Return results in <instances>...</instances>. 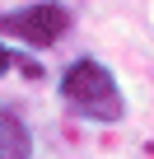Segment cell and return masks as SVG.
I'll list each match as a JSON object with an SVG mask.
<instances>
[{
  "label": "cell",
  "mask_w": 154,
  "mask_h": 159,
  "mask_svg": "<svg viewBox=\"0 0 154 159\" xmlns=\"http://www.w3.org/2000/svg\"><path fill=\"white\" fill-rule=\"evenodd\" d=\"M37 145H33V131L24 126L19 112L0 108V159H33Z\"/></svg>",
  "instance_id": "3957f363"
},
{
  "label": "cell",
  "mask_w": 154,
  "mask_h": 159,
  "mask_svg": "<svg viewBox=\"0 0 154 159\" xmlns=\"http://www.w3.org/2000/svg\"><path fill=\"white\" fill-rule=\"evenodd\" d=\"M61 103L75 117L98 122V126H117L126 117V94L98 56H80L61 70Z\"/></svg>",
  "instance_id": "6da1fadb"
},
{
  "label": "cell",
  "mask_w": 154,
  "mask_h": 159,
  "mask_svg": "<svg viewBox=\"0 0 154 159\" xmlns=\"http://www.w3.org/2000/svg\"><path fill=\"white\" fill-rule=\"evenodd\" d=\"M70 28V14L51 0H37L28 10H14V14H0V38H19L28 47H51L61 42V33Z\"/></svg>",
  "instance_id": "7a4b0ae2"
}]
</instances>
